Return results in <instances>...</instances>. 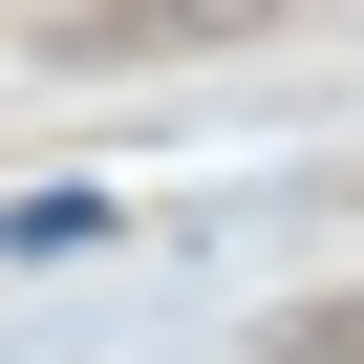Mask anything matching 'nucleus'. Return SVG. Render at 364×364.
<instances>
[{"instance_id":"nucleus-1","label":"nucleus","mask_w":364,"mask_h":364,"mask_svg":"<svg viewBox=\"0 0 364 364\" xmlns=\"http://www.w3.org/2000/svg\"><path fill=\"white\" fill-rule=\"evenodd\" d=\"M107 236V193H86V171H65V193H0V257H86Z\"/></svg>"}]
</instances>
